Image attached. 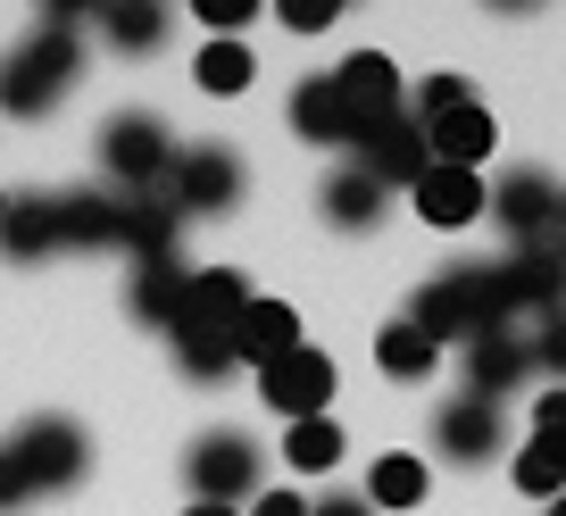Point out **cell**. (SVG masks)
I'll return each mask as SVG.
<instances>
[{"label": "cell", "mask_w": 566, "mask_h": 516, "mask_svg": "<svg viewBox=\"0 0 566 516\" xmlns=\"http://www.w3.org/2000/svg\"><path fill=\"white\" fill-rule=\"evenodd\" d=\"M167 159H176V143H167L159 117H142V108H125V117L101 125V167L125 183V192H159Z\"/></svg>", "instance_id": "obj_7"}, {"label": "cell", "mask_w": 566, "mask_h": 516, "mask_svg": "<svg viewBox=\"0 0 566 516\" xmlns=\"http://www.w3.org/2000/svg\"><path fill=\"white\" fill-rule=\"evenodd\" d=\"M558 183H549V176H533V167H516V176L509 183H500V192L492 200H483V209H492L500 217V225H509V250L516 242H542V233H558Z\"/></svg>", "instance_id": "obj_12"}, {"label": "cell", "mask_w": 566, "mask_h": 516, "mask_svg": "<svg viewBox=\"0 0 566 516\" xmlns=\"http://www.w3.org/2000/svg\"><path fill=\"white\" fill-rule=\"evenodd\" d=\"M9 459H18V475H25V492H75L84 483V466H92V442H84V425L75 417H34V425L9 442Z\"/></svg>", "instance_id": "obj_4"}, {"label": "cell", "mask_w": 566, "mask_h": 516, "mask_svg": "<svg viewBox=\"0 0 566 516\" xmlns=\"http://www.w3.org/2000/svg\"><path fill=\"white\" fill-rule=\"evenodd\" d=\"M184 284H192V267H184L176 250H159V259H134V317L142 325H176V308H184Z\"/></svg>", "instance_id": "obj_20"}, {"label": "cell", "mask_w": 566, "mask_h": 516, "mask_svg": "<svg viewBox=\"0 0 566 516\" xmlns=\"http://www.w3.org/2000/svg\"><path fill=\"white\" fill-rule=\"evenodd\" d=\"M51 209H59V250L125 242V192H51Z\"/></svg>", "instance_id": "obj_15"}, {"label": "cell", "mask_w": 566, "mask_h": 516, "mask_svg": "<svg viewBox=\"0 0 566 516\" xmlns=\"http://www.w3.org/2000/svg\"><path fill=\"white\" fill-rule=\"evenodd\" d=\"M533 450L566 459V383H558V392H542V409H533Z\"/></svg>", "instance_id": "obj_31"}, {"label": "cell", "mask_w": 566, "mask_h": 516, "mask_svg": "<svg viewBox=\"0 0 566 516\" xmlns=\"http://www.w3.org/2000/svg\"><path fill=\"white\" fill-rule=\"evenodd\" d=\"M283 459L301 466V475H325V466L342 459V425L334 417H301V425L283 433Z\"/></svg>", "instance_id": "obj_26"}, {"label": "cell", "mask_w": 566, "mask_h": 516, "mask_svg": "<svg viewBox=\"0 0 566 516\" xmlns=\"http://www.w3.org/2000/svg\"><path fill=\"white\" fill-rule=\"evenodd\" d=\"M433 450H442V459H459V466L500 459V400L459 392L450 409H433Z\"/></svg>", "instance_id": "obj_13"}, {"label": "cell", "mask_w": 566, "mask_h": 516, "mask_svg": "<svg viewBox=\"0 0 566 516\" xmlns=\"http://www.w3.org/2000/svg\"><path fill=\"white\" fill-rule=\"evenodd\" d=\"M250 301H259V292H250L242 267H200L192 284H184V308H176L167 334H176V341H226V350H233V325H242Z\"/></svg>", "instance_id": "obj_6"}, {"label": "cell", "mask_w": 566, "mask_h": 516, "mask_svg": "<svg viewBox=\"0 0 566 516\" xmlns=\"http://www.w3.org/2000/svg\"><path fill=\"white\" fill-rule=\"evenodd\" d=\"M408 325H417L433 350H442V341H475V334H492V325H509V317H500V292H492V267H442L433 284L417 292Z\"/></svg>", "instance_id": "obj_2"}, {"label": "cell", "mask_w": 566, "mask_h": 516, "mask_svg": "<svg viewBox=\"0 0 566 516\" xmlns=\"http://www.w3.org/2000/svg\"><path fill=\"white\" fill-rule=\"evenodd\" d=\"M516 492H525V499H542V508H549V499H566V459H549V450H516Z\"/></svg>", "instance_id": "obj_28"}, {"label": "cell", "mask_w": 566, "mask_h": 516, "mask_svg": "<svg viewBox=\"0 0 566 516\" xmlns=\"http://www.w3.org/2000/svg\"><path fill=\"white\" fill-rule=\"evenodd\" d=\"M375 367L400 375V383H417V375H433V341L400 317V325H384V334H375Z\"/></svg>", "instance_id": "obj_24"}, {"label": "cell", "mask_w": 566, "mask_h": 516, "mask_svg": "<svg viewBox=\"0 0 566 516\" xmlns=\"http://www.w3.org/2000/svg\"><path fill=\"white\" fill-rule=\"evenodd\" d=\"M492 143H500V134H492V117H483L475 101L424 125V159H433V167H459V176H475V167L492 159Z\"/></svg>", "instance_id": "obj_16"}, {"label": "cell", "mask_w": 566, "mask_h": 516, "mask_svg": "<svg viewBox=\"0 0 566 516\" xmlns=\"http://www.w3.org/2000/svg\"><path fill=\"white\" fill-rule=\"evenodd\" d=\"M159 200H167L176 217H226L233 200H242V159H233L226 143L176 150V159H167V176H159Z\"/></svg>", "instance_id": "obj_3"}, {"label": "cell", "mask_w": 566, "mask_h": 516, "mask_svg": "<svg viewBox=\"0 0 566 516\" xmlns=\"http://www.w3.org/2000/svg\"><path fill=\"white\" fill-rule=\"evenodd\" d=\"M176 367L192 375V383H226V375H233V350H226V341H176Z\"/></svg>", "instance_id": "obj_30"}, {"label": "cell", "mask_w": 566, "mask_h": 516, "mask_svg": "<svg viewBox=\"0 0 566 516\" xmlns=\"http://www.w3.org/2000/svg\"><path fill=\"white\" fill-rule=\"evenodd\" d=\"M184 516H242V508H209V499H192V508H184Z\"/></svg>", "instance_id": "obj_38"}, {"label": "cell", "mask_w": 566, "mask_h": 516, "mask_svg": "<svg viewBox=\"0 0 566 516\" xmlns=\"http://www.w3.org/2000/svg\"><path fill=\"white\" fill-rule=\"evenodd\" d=\"M533 367H549V375H566V317H549L542 334H533Z\"/></svg>", "instance_id": "obj_34"}, {"label": "cell", "mask_w": 566, "mask_h": 516, "mask_svg": "<svg viewBox=\"0 0 566 516\" xmlns=\"http://www.w3.org/2000/svg\"><path fill=\"white\" fill-rule=\"evenodd\" d=\"M292 134H301V143H317V150H350V143H358V125H350V108H342L334 75L292 84Z\"/></svg>", "instance_id": "obj_17"}, {"label": "cell", "mask_w": 566, "mask_h": 516, "mask_svg": "<svg viewBox=\"0 0 566 516\" xmlns=\"http://www.w3.org/2000/svg\"><path fill=\"white\" fill-rule=\"evenodd\" d=\"M558 242H566V200H558Z\"/></svg>", "instance_id": "obj_41"}, {"label": "cell", "mask_w": 566, "mask_h": 516, "mask_svg": "<svg viewBox=\"0 0 566 516\" xmlns=\"http://www.w3.org/2000/svg\"><path fill=\"white\" fill-rule=\"evenodd\" d=\"M308 516H375V508H367V499H342V492H334V499H317Z\"/></svg>", "instance_id": "obj_37"}, {"label": "cell", "mask_w": 566, "mask_h": 516, "mask_svg": "<svg viewBox=\"0 0 566 516\" xmlns=\"http://www.w3.org/2000/svg\"><path fill=\"white\" fill-rule=\"evenodd\" d=\"M25 499H34V492H25V475H18V459H9V442H0V516H18Z\"/></svg>", "instance_id": "obj_35"}, {"label": "cell", "mask_w": 566, "mask_h": 516, "mask_svg": "<svg viewBox=\"0 0 566 516\" xmlns=\"http://www.w3.org/2000/svg\"><path fill=\"white\" fill-rule=\"evenodd\" d=\"M250 75H259V67H250V51H242V42H209V51L192 59V84H200V92H217V101L250 92Z\"/></svg>", "instance_id": "obj_25"}, {"label": "cell", "mask_w": 566, "mask_h": 516, "mask_svg": "<svg viewBox=\"0 0 566 516\" xmlns=\"http://www.w3.org/2000/svg\"><path fill=\"white\" fill-rule=\"evenodd\" d=\"M250 516H308V499L301 492H259V508Z\"/></svg>", "instance_id": "obj_36"}, {"label": "cell", "mask_w": 566, "mask_h": 516, "mask_svg": "<svg viewBox=\"0 0 566 516\" xmlns=\"http://www.w3.org/2000/svg\"><path fill=\"white\" fill-rule=\"evenodd\" d=\"M0 217H9V200H0Z\"/></svg>", "instance_id": "obj_42"}, {"label": "cell", "mask_w": 566, "mask_h": 516, "mask_svg": "<svg viewBox=\"0 0 566 516\" xmlns=\"http://www.w3.org/2000/svg\"><path fill=\"white\" fill-rule=\"evenodd\" d=\"M101 25H108L117 51H159V42H167V9H159V0H108Z\"/></svg>", "instance_id": "obj_23"}, {"label": "cell", "mask_w": 566, "mask_h": 516, "mask_svg": "<svg viewBox=\"0 0 566 516\" xmlns=\"http://www.w3.org/2000/svg\"><path fill=\"white\" fill-rule=\"evenodd\" d=\"M334 92H342V108H350V125H358V134L408 108V101H400V67H391L384 51H358V59H342V67H334Z\"/></svg>", "instance_id": "obj_11"}, {"label": "cell", "mask_w": 566, "mask_h": 516, "mask_svg": "<svg viewBox=\"0 0 566 516\" xmlns=\"http://www.w3.org/2000/svg\"><path fill=\"white\" fill-rule=\"evenodd\" d=\"M549 317H566V284H558V308H549Z\"/></svg>", "instance_id": "obj_39"}, {"label": "cell", "mask_w": 566, "mask_h": 516, "mask_svg": "<svg viewBox=\"0 0 566 516\" xmlns=\"http://www.w3.org/2000/svg\"><path fill=\"white\" fill-rule=\"evenodd\" d=\"M275 18L292 25V34H325V25L342 18V0H275Z\"/></svg>", "instance_id": "obj_32"}, {"label": "cell", "mask_w": 566, "mask_h": 516, "mask_svg": "<svg viewBox=\"0 0 566 516\" xmlns=\"http://www.w3.org/2000/svg\"><path fill=\"white\" fill-rule=\"evenodd\" d=\"M467 101H475V92H467V75H424L417 101H408V117L433 125V117H450V108H467Z\"/></svg>", "instance_id": "obj_29"}, {"label": "cell", "mask_w": 566, "mask_h": 516, "mask_svg": "<svg viewBox=\"0 0 566 516\" xmlns=\"http://www.w3.org/2000/svg\"><path fill=\"white\" fill-rule=\"evenodd\" d=\"M408 200H417L424 225H442V233H459V225H475V217H483V183L459 176V167H424V176L408 183Z\"/></svg>", "instance_id": "obj_18"}, {"label": "cell", "mask_w": 566, "mask_h": 516, "mask_svg": "<svg viewBox=\"0 0 566 516\" xmlns=\"http://www.w3.org/2000/svg\"><path fill=\"white\" fill-rule=\"evenodd\" d=\"M558 284H566V242H558V233H542V242H516L509 259L492 267L500 317H516V308H558Z\"/></svg>", "instance_id": "obj_8"}, {"label": "cell", "mask_w": 566, "mask_h": 516, "mask_svg": "<svg viewBox=\"0 0 566 516\" xmlns=\"http://www.w3.org/2000/svg\"><path fill=\"white\" fill-rule=\"evenodd\" d=\"M266 459L250 433H200L192 450H184V483H192V499H209V508H233L242 492H259Z\"/></svg>", "instance_id": "obj_5"}, {"label": "cell", "mask_w": 566, "mask_h": 516, "mask_svg": "<svg viewBox=\"0 0 566 516\" xmlns=\"http://www.w3.org/2000/svg\"><path fill=\"white\" fill-rule=\"evenodd\" d=\"M542 516H566V499H549V508H542Z\"/></svg>", "instance_id": "obj_40"}, {"label": "cell", "mask_w": 566, "mask_h": 516, "mask_svg": "<svg viewBox=\"0 0 566 516\" xmlns=\"http://www.w3.org/2000/svg\"><path fill=\"white\" fill-rule=\"evenodd\" d=\"M375 217H384V192H375L358 167H342V176H325V225H342V233H367Z\"/></svg>", "instance_id": "obj_22"}, {"label": "cell", "mask_w": 566, "mask_h": 516, "mask_svg": "<svg viewBox=\"0 0 566 516\" xmlns=\"http://www.w3.org/2000/svg\"><path fill=\"white\" fill-rule=\"evenodd\" d=\"M0 250H9V259H51V250H59V209H51V192L9 200V217H0Z\"/></svg>", "instance_id": "obj_21"}, {"label": "cell", "mask_w": 566, "mask_h": 516, "mask_svg": "<svg viewBox=\"0 0 566 516\" xmlns=\"http://www.w3.org/2000/svg\"><path fill=\"white\" fill-rule=\"evenodd\" d=\"M375 508H417L424 499V459H375Z\"/></svg>", "instance_id": "obj_27"}, {"label": "cell", "mask_w": 566, "mask_h": 516, "mask_svg": "<svg viewBox=\"0 0 566 516\" xmlns=\"http://www.w3.org/2000/svg\"><path fill=\"white\" fill-rule=\"evenodd\" d=\"M259 392H266V409L292 417V425H301V417H325V400H334V358L301 341V350H283L275 367H259Z\"/></svg>", "instance_id": "obj_10"}, {"label": "cell", "mask_w": 566, "mask_h": 516, "mask_svg": "<svg viewBox=\"0 0 566 516\" xmlns=\"http://www.w3.org/2000/svg\"><path fill=\"white\" fill-rule=\"evenodd\" d=\"M525 375H533V341L516 334V325H492V334H475V341H467V392H475V400L516 392Z\"/></svg>", "instance_id": "obj_14"}, {"label": "cell", "mask_w": 566, "mask_h": 516, "mask_svg": "<svg viewBox=\"0 0 566 516\" xmlns=\"http://www.w3.org/2000/svg\"><path fill=\"white\" fill-rule=\"evenodd\" d=\"M350 150H358L350 167L375 183V192H391V183H417L424 167H433V159H424V125L408 117V108H400V117H384V125H367Z\"/></svg>", "instance_id": "obj_9"}, {"label": "cell", "mask_w": 566, "mask_h": 516, "mask_svg": "<svg viewBox=\"0 0 566 516\" xmlns=\"http://www.w3.org/2000/svg\"><path fill=\"white\" fill-rule=\"evenodd\" d=\"M283 350H301V317L283 301H250L233 325V367H275Z\"/></svg>", "instance_id": "obj_19"}, {"label": "cell", "mask_w": 566, "mask_h": 516, "mask_svg": "<svg viewBox=\"0 0 566 516\" xmlns=\"http://www.w3.org/2000/svg\"><path fill=\"white\" fill-rule=\"evenodd\" d=\"M192 18H200V25H217V42H233V25L259 18V0H192Z\"/></svg>", "instance_id": "obj_33"}, {"label": "cell", "mask_w": 566, "mask_h": 516, "mask_svg": "<svg viewBox=\"0 0 566 516\" xmlns=\"http://www.w3.org/2000/svg\"><path fill=\"white\" fill-rule=\"evenodd\" d=\"M75 75H84V51H75V34H59V25H34L18 51L0 59V108H9V117H51V108L75 92Z\"/></svg>", "instance_id": "obj_1"}]
</instances>
